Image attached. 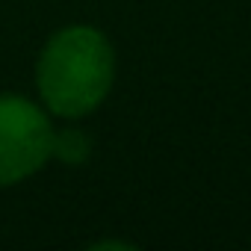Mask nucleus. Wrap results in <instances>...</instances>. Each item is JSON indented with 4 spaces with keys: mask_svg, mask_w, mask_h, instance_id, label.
Here are the masks:
<instances>
[{
    "mask_svg": "<svg viewBox=\"0 0 251 251\" xmlns=\"http://www.w3.org/2000/svg\"><path fill=\"white\" fill-rule=\"evenodd\" d=\"M115 80V50L109 39L86 24L53 33L36 62V86L45 109L59 118L95 112Z\"/></svg>",
    "mask_w": 251,
    "mask_h": 251,
    "instance_id": "1",
    "label": "nucleus"
},
{
    "mask_svg": "<svg viewBox=\"0 0 251 251\" xmlns=\"http://www.w3.org/2000/svg\"><path fill=\"white\" fill-rule=\"evenodd\" d=\"M50 148L48 112L21 95H0V189L36 175L50 160Z\"/></svg>",
    "mask_w": 251,
    "mask_h": 251,
    "instance_id": "2",
    "label": "nucleus"
},
{
    "mask_svg": "<svg viewBox=\"0 0 251 251\" xmlns=\"http://www.w3.org/2000/svg\"><path fill=\"white\" fill-rule=\"evenodd\" d=\"M92 151V142L83 130H53V148H50V157H56L59 163L65 166H80L86 163Z\"/></svg>",
    "mask_w": 251,
    "mask_h": 251,
    "instance_id": "3",
    "label": "nucleus"
}]
</instances>
